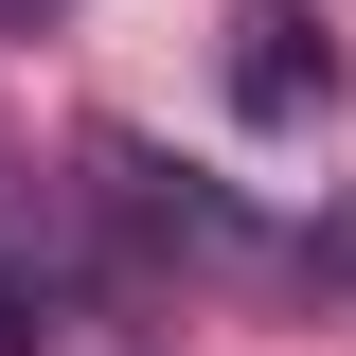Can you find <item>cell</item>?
Here are the masks:
<instances>
[{
  "label": "cell",
  "mask_w": 356,
  "mask_h": 356,
  "mask_svg": "<svg viewBox=\"0 0 356 356\" xmlns=\"http://www.w3.org/2000/svg\"><path fill=\"white\" fill-rule=\"evenodd\" d=\"M232 36H250V54H232V89H250L267 125H303L321 89H339V54H303V18H232Z\"/></svg>",
  "instance_id": "cell-1"
},
{
  "label": "cell",
  "mask_w": 356,
  "mask_h": 356,
  "mask_svg": "<svg viewBox=\"0 0 356 356\" xmlns=\"http://www.w3.org/2000/svg\"><path fill=\"white\" fill-rule=\"evenodd\" d=\"M0 18H18V36H36V18H54V0H0Z\"/></svg>",
  "instance_id": "cell-2"
}]
</instances>
